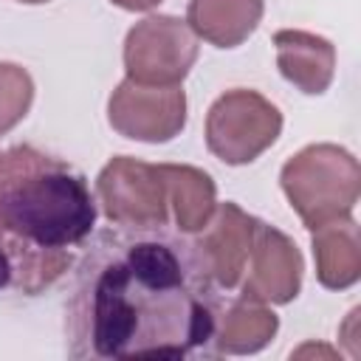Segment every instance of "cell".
Returning <instances> with one entry per match:
<instances>
[{
	"instance_id": "1",
	"label": "cell",
	"mask_w": 361,
	"mask_h": 361,
	"mask_svg": "<svg viewBox=\"0 0 361 361\" xmlns=\"http://www.w3.org/2000/svg\"><path fill=\"white\" fill-rule=\"evenodd\" d=\"M220 296L195 240L107 231L85 254L68 305L73 358L214 355Z\"/></svg>"
},
{
	"instance_id": "2",
	"label": "cell",
	"mask_w": 361,
	"mask_h": 361,
	"mask_svg": "<svg viewBox=\"0 0 361 361\" xmlns=\"http://www.w3.org/2000/svg\"><path fill=\"white\" fill-rule=\"evenodd\" d=\"M93 223L96 200L82 172L28 144L0 149V251L14 265V290L51 288Z\"/></svg>"
},
{
	"instance_id": "3",
	"label": "cell",
	"mask_w": 361,
	"mask_h": 361,
	"mask_svg": "<svg viewBox=\"0 0 361 361\" xmlns=\"http://www.w3.org/2000/svg\"><path fill=\"white\" fill-rule=\"evenodd\" d=\"M279 186L305 228L353 214L361 195L358 158L338 144H307L282 164Z\"/></svg>"
},
{
	"instance_id": "4",
	"label": "cell",
	"mask_w": 361,
	"mask_h": 361,
	"mask_svg": "<svg viewBox=\"0 0 361 361\" xmlns=\"http://www.w3.org/2000/svg\"><path fill=\"white\" fill-rule=\"evenodd\" d=\"M282 133V113L262 93L234 87L217 96L206 113V147L228 166L257 161Z\"/></svg>"
},
{
	"instance_id": "5",
	"label": "cell",
	"mask_w": 361,
	"mask_h": 361,
	"mask_svg": "<svg viewBox=\"0 0 361 361\" xmlns=\"http://www.w3.org/2000/svg\"><path fill=\"white\" fill-rule=\"evenodd\" d=\"M197 37L186 20L149 14L124 37V71L138 85H180L197 62Z\"/></svg>"
},
{
	"instance_id": "6",
	"label": "cell",
	"mask_w": 361,
	"mask_h": 361,
	"mask_svg": "<svg viewBox=\"0 0 361 361\" xmlns=\"http://www.w3.org/2000/svg\"><path fill=\"white\" fill-rule=\"evenodd\" d=\"M96 200L110 223L124 228H161L169 220V195L161 164L133 155L110 158L96 178Z\"/></svg>"
},
{
	"instance_id": "7",
	"label": "cell",
	"mask_w": 361,
	"mask_h": 361,
	"mask_svg": "<svg viewBox=\"0 0 361 361\" xmlns=\"http://www.w3.org/2000/svg\"><path fill=\"white\" fill-rule=\"evenodd\" d=\"M110 127L133 141L164 144L186 127V93L180 85L158 87L124 79L107 102Z\"/></svg>"
},
{
	"instance_id": "8",
	"label": "cell",
	"mask_w": 361,
	"mask_h": 361,
	"mask_svg": "<svg viewBox=\"0 0 361 361\" xmlns=\"http://www.w3.org/2000/svg\"><path fill=\"white\" fill-rule=\"evenodd\" d=\"M302 274L305 259L296 243L257 217L248 262L240 276V296L262 305H288L302 290Z\"/></svg>"
},
{
	"instance_id": "9",
	"label": "cell",
	"mask_w": 361,
	"mask_h": 361,
	"mask_svg": "<svg viewBox=\"0 0 361 361\" xmlns=\"http://www.w3.org/2000/svg\"><path fill=\"white\" fill-rule=\"evenodd\" d=\"M257 217L243 212L237 203L226 200L214 206L212 220L197 231V251L206 259V268L217 288H237L243 268L248 262L251 240H254Z\"/></svg>"
},
{
	"instance_id": "10",
	"label": "cell",
	"mask_w": 361,
	"mask_h": 361,
	"mask_svg": "<svg viewBox=\"0 0 361 361\" xmlns=\"http://www.w3.org/2000/svg\"><path fill=\"white\" fill-rule=\"evenodd\" d=\"M279 73L307 96H322L336 73V45L327 37L302 28H282L274 34Z\"/></svg>"
},
{
	"instance_id": "11",
	"label": "cell",
	"mask_w": 361,
	"mask_h": 361,
	"mask_svg": "<svg viewBox=\"0 0 361 361\" xmlns=\"http://www.w3.org/2000/svg\"><path fill=\"white\" fill-rule=\"evenodd\" d=\"M316 279L327 290H347L361 279V234L353 214L313 228Z\"/></svg>"
},
{
	"instance_id": "12",
	"label": "cell",
	"mask_w": 361,
	"mask_h": 361,
	"mask_svg": "<svg viewBox=\"0 0 361 361\" xmlns=\"http://www.w3.org/2000/svg\"><path fill=\"white\" fill-rule=\"evenodd\" d=\"M262 11V0H189L186 25L214 48H237L257 31Z\"/></svg>"
},
{
	"instance_id": "13",
	"label": "cell",
	"mask_w": 361,
	"mask_h": 361,
	"mask_svg": "<svg viewBox=\"0 0 361 361\" xmlns=\"http://www.w3.org/2000/svg\"><path fill=\"white\" fill-rule=\"evenodd\" d=\"M169 206L180 234H197L214 214L217 186L209 172L189 164H161Z\"/></svg>"
},
{
	"instance_id": "14",
	"label": "cell",
	"mask_w": 361,
	"mask_h": 361,
	"mask_svg": "<svg viewBox=\"0 0 361 361\" xmlns=\"http://www.w3.org/2000/svg\"><path fill=\"white\" fill-rule=\"evenodd\" d=\"M279 330V319L262 302L237 299L217 316L214 330V350L228 355H251L271 344Z\"/></svg>"
},
{
	"instance_id": "15",
	"label": "cell",
	"mask_w": 361,
	"mask_h": 361,
	"mask_svg": "<svg viewBox=\"0 0 361 361\" xmlns=\"http://www.w3.org/2000/svg\"><path fill=\"white\" fill-rule=\"evenodd\" d=\"M34 79L23 65L0 62V135L14 130L31 110Z\"/></svg>"
},
{
	"instance_id": "16",
	"label": "cell",
	"mask_w": 361,
	"mask_h": 361,
	"mask_svg": "<svg viewBox=\"0 0 361 361\" xmlns=\"http://www.w3.org/2000/svg\"><path fill=\"white\" fill-rule=\"evenodd\" d=\"M110 3L124 8V11H149V8H155L164 0H110Z\"/></svg>"
},
{
	"instance_id": "17",
	"label": "cell",
	"mask_w": 361,
	"mask_h": 361,
	"mask_svg": "<svg viewBox=\"0 0 361 361\" xmlns=\"http://www.w3.org/2000/svg\"><path fill=\"white\" fill-rule=\"evenodd\" d=\"M14 285V265H11V259L0 251V290H6V288H11Z\"/></svg>"
},
{
	"instance_id": "18",
	"label": "cell",
	"mask_w": 361,
	"mask_h": 361,
	"mask_svg": "<svg viewBox=\"0 0 361 361\" xmlns=\"http://www.w3.org/2000/svg\"><path fill=\"white\" fill-rule=\"evenodd\" d=\"M20 3H28V6H39V3H48V0H20Z\"/></svg>"
}]
</instances>
